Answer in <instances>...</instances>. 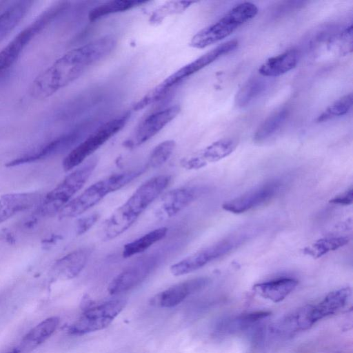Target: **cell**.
<instances>
[{
	"instance_id": "1",
	"label": "cell",
	"mask_w": 353,
	"mask_h": 353,
	"mask_svg": "<svg viewBox=\"0 0 353 353\" xmlns=\"http://www.w3.org/2000/svg\"><path fill=\"white\" fill-rule=\"evenodd\" d=\"M116 45V39L106 35L67 52L35 78L31 96L38 100L50 97L106 57Z\"/></svg>"
},
{
	"instance_id": "2",
	"label": "cell",
	"mask_w": 353,
	"mask_h": 353,
	"mask_svg": "<svg viewBox=\"0 0 353 353\" xmlns=\"http://www.w3.org/2000/svg\"><path fill=\"white\" fill-rule=\"evenodd\" d=\"M170 181V175L161 174L143 183L105 220L101 228V239L103 241H110L128 230L148 206L162 194Z\"/></svg>"
},
{
	"instance_id": "3",
	"label": "cell",
	"mask_w": 353,
	"mask_h": 353,
	"mask_svg": "<svg viewBox=\"0 0 353 353\" xmlns=\"http://www.w3.org/2000/svg\"><path fill=\"white\" fill-rule=\"evenodd\" d=\"M145 168L112 174L87 188L79 196L73 198L58 213L61 219L78 216L85 212L107 195L116 192L141 175Z\"/></svg>"
},
{
	"instance_id": "4",
	"label": "cell",
	"mask_w": 353,
	"mask_h": 353,
	"mask_svg": "<svg viewBox=\"0 0 353 353\" xmlns=\"http://www.w3.org/2000/svg\"><path fill=\"white\" fill-rule=\"evenodd\" d=\"M97 164V158H90L66 176L56 187L43 196L37 205L36 214L46 216L59 213L83 188L92 175Z\"/></svg>"
},
{
	"instance_id": "5",
	"label": "cell",
	"mask_w": 353,
	"mask_h": 353,
	"mask_svg": "<svg viewBox=\"0 0 353 353\" xmlns=\"http://www.w3.org/2000/svg\"><path fill=\"white\" fill-rule=\"evenodd\" d=\"M258 12L250 2L239 3L230 10L216 22L203 28L191 39L190 46L204 48L226 38L240 26L254 18Z\"/></svg>"
},
{
	"instance_id": "6",
	"label": "cell",
	"mask_w": 353,
	"mask_h": 353,
	"mask_svg": "<svg viewBox=\"0 0 353 353\" xmlns=\"http://www.w3.org/2000/svg\"><path fill=\"white\" fill-rule=\"evenodd\" d=\"M252 234L250 232H241L220 240L172 264L170 272L175 276H179L199 270L241 246Z\"/></svg>"
},
{
	"instance_id": "7",
	"label": "cell",
	"mask_w": 353,
	"mask_h": 353,
	"mask_svg": "<svg viewBox=\"0 0 353 353\" xmlns=\"http://www.w3.org/2000/svg\"><path fill=\"white\" fill-rule=\"evenodd\" d=\"M83 312L68 328L72 335H83L107 327L121 313L126 305L124 299H114L99 304L84 300Z\"/></svg>"
},
{
	"instance_id": "8",
	"label": "cell",
	"mask_w": 353,
	"mask_h": 353,
	"mask_svg": "<svg viewBox=\"0 0 353 353\" xmlns=\"http://www.w3.org/2000/svg\"><path fill=\"white\" fill-rule=\"evenodd\" d=\"M129 117V114L127 113L107 121L77 145L64 158L63 170L70 171L80 165L88 157L119 132L128 122Z\"/></svg>"
},
{
	"instance_id": "9",
	"label": "cell",
	"mask_w": 353,
	"mask_h": 353,
	"mask_svg": "<svg viewBox=\"0 0 353 353\" xmlns=\"http://www.w3.org/2000/svg\"><path fill=\"white\" fill-rule=\"evenodd\" d=\"M67 7L57 3L43 12L34 21L21 31L0 51V72H4L18 59L29 42Z\"/></svg>"
},
{
	"instance_id": "10",
	"label": "cell",
	"mask_w": 353,
	"mask_h": 353,
	"mask_svg": "<svg viewBox=\"0 0 353 353\" xmlns=\"http://www.w3.org/2000/svg\"><path fill=\"white\" fill-rule=\"evenodd\" d=\"M160 252L142 256L123 269L110 281L108 291L112 295L130 290L145 281L161 263Z\"/></svg>"
},
{
	"instance_id": "11",
	"label": "cell",
	"mask_w": 353,
	"mask_h": 353,
	"mask_svg": "<svg viewBox=\"0 0 353 353\" xmlns=\"http://www.w3.org/2000/svg\"><path fill=\"white\" fill-rule=\"evenodd\" d=\"M237 46L236 40H230L219 45L169 75L154 88L155 92L163 97L172 87L177 85L185 79L206 67L220 57L234 50Z\"/></svg>"
},
{
	"instance_id": "12",
	"label": "cell",
	"mask_w": 353,
	"mask_h": 353,
	"mask_svg": "<svg viewBox=\"0 0 353 353\" xmlns=\"http://www.w3.org/2000/svg\"><path fill=\"white\" fill-rule=\"evenodd\" d=\"M208 191L205 186L192 185L177 188L166 192L160 199L154 214L160 221L170 219Z\"/></svg>"
},
{
	"instance_id": "13",
	"label": "cell",
	"mask_w": 353,
	"mask_h": 353,
	"mask_svg": "<svg viewBox=\"0 0 353 353\" xmlns=\"http://www.w3.org/2000/svg\"><path fill=\"white\" fill-rule=\"evenodd\" d=\"M282 181L272 180L243 193L222 205L224 210L241 214L272 199L282 188Z\"/></svg>"
},
{
	"instance_id": "14",
	"label": "cell",
	"mask_w": 353,
	"mask_h": 353,
	"mask_svg": "<svg viewBox=\"0 0 353 353\" xmlns=\"http://www.w3.org/2000/svg\"><path fill=\"white\" fill-rule=\"evenodd\" d=\"M180 111V105L176 104L150 114L139 124L131 139L125 145L128 148H134L143 144L175 119Z\"/></svg>"
},
{
	"instance_id": "15",
	"label": "cell",
	"mask_w": 353,
	"mask_h": 353,
	"mask_svg": "<svg viewBox=\"0 0 353 353\" xmlns=\"http://www.w3.org/2000/svg\"><path fill=\"white\" fill-rule=\"evenodd\" d=\"M81 134V130H74L63 134L43 143L39 148L9 161L6 166H17L56 155L74 145L80 139Z\"/></svg>"
},
{
	"instance_id": "16",
	"label": "cell",
	"mask_w": 353,
	"mask_h": 353,
	"mask_svg": "<svg viewBox=\"0 0 353 353\" xmlns=\"http://www.w3.org/2000/svg\"><path fill=\"white\" fill-rule=\"evenodd\" d=\"M210 283V279L205 276L183 281L156 294L151 299V303L161 307H173L190 295L206 288Z\"/></svg>"
},
{
	"instance_id": "17",
	"label": "cell",
	"mask_w": 353,
	"mask_h": 353,
	"mask_svg": "<svg viewBox=\"0 0 353 353\" xmlns=\"http://www.w3.org/2000/svg\"><path fill=\"white\" fill-rule=\"evenodd\" d=\"M237 143L232 139H223L208 145L201 150L181 159V166L187 170H198L210 163L219 161L229 156Z\"/></svg>"
},
{
	"instance_id": "18",
	"label": "cell",
	"mask_w": 353,
	"mask_h": 353,
	"mask_svg": "<svg viewBox=\"0 0 353 353\" xmlns=\"http://www.w3.org/2000/svg\"><path fill=\"white\" fill-rule=\"evenodd\" d=\"M351 294V288L345 287L330 292L318 304L309 305V316L312 325L343 309L347 304Z\"/></svg>"
},
{
	"instance_id": "19",
	"label": "cell",
	"mask_w": 353,
	"mask_h": 353,
	"mask_svg": "<svg viewBox=\"0 0 353 353\" xmlns=\"http://www.w3.org/2000/svg\"><path fill=\"white\" fill-rule=\"evenodd\" d=\"M43 196L38 192L9 193L0 196V224L37 205Z\"/></svg>"
},
{
	"instance_id": "20",
	"label": "cell",
	"mask_w": 353,
	"mask_h": 353,
	"mask_svg": "<svg viewBox=\"0 0 353 353\" xmlns=\"http://www.w3.org/2000/svg\"><path fill=\"white\" fill-rule=\"evenodd\" d=\"M92 249L81 248L73 250L59 259L52 267V272L59 278L70 279L76 277L85 267Z\"/></svg>"
},
{
	"instance_id": "21",
	"label": "cell",
	"mask_w": 353,
	"mask_h": 353,
	"mask_svg": "<svg viewBox=\"0 0 353 353\" xmlns=\"http://www.w3.org/2000/svg\"><path fill=\"white\" fill-rule=\"evenodd\" d=\"M59 319L49 317L32 328L12 350L14 353H30L45 342L57 330Z\"/></svg>"
},
{
	"instance_id": "22",
	"label": "cell",
	"mask_w": 353,
	"mask_h": 353,
	"mask_svg": "<svg viewBox=\"0 0 353 353\" xmlns=\"http://www.w3.org/2000/svg\"><path fill=\"white\" fill-rule=\"evenodd\" d=\"M268 311H257L219 320L214 327L216 335L232 334L252 327L270 315Z\"/></svg>"
},
{
	"instance_id": "23",
	"label": "cell",
	"mask_w": 353,
	"mask_h": 353,
	"mask_svg": "<svg viewBox=\"0 0 353 353\" xmlns=\"http://www.w3.org/2000/svg\"><path fill=\"white\" fill-rule=\"evenodd\" d=\"M298 285V281L291 277H281L276 279L256 283L253 290L259 296L274 303H279L292 293Z\"/></svg>"
},
{
	"instance_id": "24",
	"label": "cell",
	"mask_w": 353,
	"mask_h": 353,
	"mask_svg": "<svg viewBox=\"0 0 353 353\" xmlns=\"http://www.w3.org/2000/svg\"><path fill=\"white\" fill-rule=\"evenodd\" d=\"M32 1H14L0 12V41L19 24L30 9Z\"/></svg>"
},
{
	"instance_id": "25",
	"label": "cell",
	"mask_w": 353,
	"mask_h": 353,
	"mask_svg": "<svg viewBox=\"0 0 353 353\" xmlns=\"http://www.w3.org/2000/svg\"><path fill=\"white\" fill-rule=\"evenodd\" d=\"M298 61L297 52L294 50L268 59L259 69V73L265 77L280 76L293 69Z\"/></svg>"
},
{
	"instance_id": "26",
	"label": "cell",
	"mask_w": 353,
	"mask_h": 353,
	"mask_svg": "<svg viewBox=\"0 0 353 353\" xmlns=\"http://www.w3.org/2000/svg\"><path fill=\"white\" fill-rule=\"evenodd\" d=\"M168 229L166 227L156 228L144 235L124 245L122 250L123 258H130L134 255L143 253L152 245L164 239Z\"/></svg>"
},
{
	"instance_id": "27",
	"label": "cell",
	"mask_w": 353,
	"mask_h": 353,
	"mask_svg": "<svg viewBox=\"0 0 353 353\" xmlns=\"http://www.w3.org/2000/svg\"><path fill=\"white\" fill-rule=\"evenodd\" d=\"M147 1L140 0H116L103 3L96 6L88 14L90 21H96L111 14L125 12Z\"/></svg>"
},
{
	"instance_id": "28",
	"label": "cell",
	"mask_w": 353,
	"mask_h": 353,
	"mask_svg": "<svg viewBox=\"0 0 353 353\" xmlns=\"http://www.w3.org/2000/svg\"><path fill=\"white\" fill-rule=\"evenodd\" d=\"M347 236H330L317 240L303 250V253L317 259L348 243Z\"/></svg>"
},
{
	"instance_id": "29",
	"label": "cell",
	"mask_w": 353,
	"mask_h": 353,
	"mask_svg": "<svg viewBox=\"0 0 353 353\" xmlns=\"http://www.w3.org/2000/svg\"><path fill=\"white\" fill-rule=\"evenodd\" d=\"M288 114V110L283 108L269 116L256 131L254 141L262 142L271 137L282 125Z\"/></svg>"
},
{
	"instance_id": "30",
	"label": "cell",
	"mask_w": 353,
	"mask_h": 353,
	"mask_svg": "<svg viewBox=\"0 0 353 353\" xmlns=\"http://www.w3.org/2000/svg\"><path fill=\"white\" fill-rule=\"evenodd\" d=\"M176 147L174 140H165L157 145L151 151L148 165L152 168L161 167L170 159Z\"/></svg>"
},
{
	"instance_id": "31",
	"label": "cell",
	"mask_w": 353,
	"mask_h": 353,
	"mask_svg": "<svg viewBox=\"0 0 353 353\" xmlns=\"http://www.w3.org/2000/svg\"><path fill=\"white\" fill-rule=\"evenodd\" d=\"M352 94H347L330 105L316 119L317 122H323L334 117L347 114L352 106Z\"/></svg>"
},
{
	"instance_id": "32",
	"label": "cell",
	"mask_w": 353,
	"mask_h": 353,
	"mask_svg": "<svg viewBox=\"0 0 353 353\" xmlns=\"http://www.w3.org/2000/svg\"><path fill=\"white\" fill-rule=\"evenodd\" d=\"M263 88V82L259 79H249L236 93L235 103L240 107L246 105L261 92Z\"/></svg>"
},
{
	"instance_id": "33",
	"label": "cell",
	"mask_w": 353,
	"mask_h": 353,
	"mask_svg": "<svg viewBox=\"0 0 353 353\" xmlns=\"http://www.w3.org/2000/svg\"><path fill=\"white\" fill-rule=\"evenodd\" d=\"M194 1H169L162 5L152 14L150 21L157 23L168 15L179 13L186 10Z\"/></svg>"
},
{
	"instance_id": "34",
	"label": "cell",
	"mask_w": 353,
	"mask_h": 353,
	"mask_svg": "<svg viewBox=\"0 0 353 353\" xmlns=\"http://www.w3.org/2000/svg\"><path fill=\"white\" fill-rule=\"evenodd\" d=\"M99 214L97 212L79 219L77 222L76 233L82 235L90 230L98 221Z\"/></svg>"
},
{
	"instance_id": "35",
	"label": "cell",
	"mask_w": 353,
	"mask_h": 353,
	"mask_svg": "<svg viewBox=\"0 0 353 353\" xmlns=\"http://www.w3.org/2000/svg\"><path fill=\"white\" fill-rule=\"evenodd\" d=\"M330 202L334 204L347 205L353 202V189L352 188L345 190L344 192L336 196Z\"/></svg>"
},
{
	"instance_id": "36",
	"label": "cell",
	"mask_w": 353,
	"mask_h": 353,
	"mask_svg": "<svg viewBox=\"0 0 353 353\" xmlns=\"http://www.w3.org/2000/svg\"><path fill=\"white\" fill-rule=\"evenodd\" d=\"M6 353H14V352H13L12 349H11L10 351H8Z\"/></svg>"
},
{
	"instance_id": "37",
	"label": "cell",
	"mask_w": 353,
	"mask_h": 353,
	"mask_svg": "<svg viewBox=\"0 0 353 353\" xmlns=\"http://www.w3.org/2000/svg\"><path fill=\"white\" fill-rule=\"evenodd\" d=\"M3 73L2 72H0V78L2 76Z\"/></svg>"
}]
</instances>
